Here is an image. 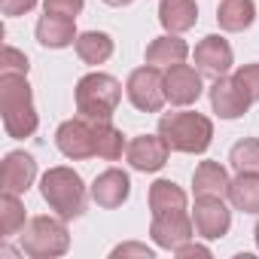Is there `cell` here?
Here are the masks:
<instances>
[{
	"mask_svg": "<svg viewBox=\"0 0 259 259\" xmlns=\"http://www.w3.org/2000/svg\"><path fill=\"white\" fill-rule=\"evenodd\" d=\"M229 162H232V168H235L238 174H244V171H256V174H259V141H256V138L238 141V144L229 150Z\"/></svg>",
	"mask_w": 259,
	"mask_h": 259,
	"instance_id": "26",
	"label": "cell"
},
{
	"mask_svg": "<svg viewBox=\"0 0 259 259\" xmlns=\"http://www.w3.org/2000/svg\"><path fill=\"white\" fill-rule=\"evenodd\" d=\"M119 256H141V259H153V250H150L147 244H119V247L113 250V259H119Z\"/></svg>",
	"mask_w": 259,
	"mask_h": 259,
	"instance_id": "31",
	"label": "cell"
},
{
	"mask_svg": "<svg viewBox=\"0 0 259 259\" xmlns=\"http://www.w3.org/2000/svg\"><path fill=\"white\" fill-rule=\"evenodd\" d=\"M180 259L183 256H210V247H204V244H192V241H186V244H180L177 250H174Z\"/></svg>",
	"mask_w": 259,
	"mask_h": 259,
	"instance_id": "32",
	"label": "cell"
},
{
	"mask_svg": "<svg viewBox=\"0 0 259 259\" xmlns=\"http://www.w3.org/2000/svg\"><path fill=\"white\" fill-rule=\"evenodd\" d=\"M189 55V46L186 40H180V34H165V37H156L150 46H147V64L153 67H174V64H183Z\"/></svg>",
	"mask_w": 259,
	"mask_h": 259,
	"instance_id": "19",
	"label": "cell"
},
{
	"mask_svg": "<svg viewBox=\"0 0 259 259\" xmlns=\"http://www.w3.org/2000/svg\"><path fill=\"white\" fill-rule=\"evenodd\" d=\"M28 55L19 52L16 46H4V58H0V73H22L28 76Z\"/></svg>",
	"mask_w": 259,
	"mask_h": 259,
	"instance_id": "27",
	"label": "cell"
},
{
	"mask_svg": "<svg viewBox=\"0 0 259 259\" xmlns=\"http://www.w3.org/2000/svg\"><path fill=\"white\" fill-rule=\"evenodd\" d=\"M67 247H70L67 220H61L58 213L28 220L22 232V253H28L31 259H55V256H64Z\"/></svg>",
	"mask_w": 259,
	"mask_h": 259,
	"instance_id": "5",
	"label": "cell"
},
{
	"mask_svg": "<svg viewBox=\"0 0 259 259\" xmlns=\"http://www.w3.org/2000/svg\"><path fill=\"white\" fill-rule=\"evenodd\" d=\"M229 186L232 177L220 162H201L192 174V192L198 195H217V198H229Z\"/></svg>",
	"mask_w": 259,
	"mask_h": 259,
	"instance_id": "17",
	"label": "cell"
},
{
	"mask_svg": "<svg viewBox=\"0 0 259 259\" xmlns=\"http://www.w3.org/2000/svg\"><path fill=\"white\" fill-rule=\"evenodd\" d=\"M40 195L61 220H76L85 210V186L73 168H49L40 180Z\"/></svg>",
	"mask_w": 259,
	"mask_h": 259,
	"instance_id": "4",
	"label": "cell"
},
{
	"mask_svg": "<svg viewBox=\"0 0 259 259\" xmlns=\"http://www.w3.org/2000/svg\"><path fill=\"white\" fill-rule=\"evenodd\" d=\"M232 64H235L232 46H229V40H223L220 34H210V37H204V40L195 46V67L201 70V76L220 79V76L229 73Z\"/></svg>",
	"mask_w": 259,
	"mask_h": 259,
	"instance_id": "13",
	"label": "cell"
},
{
	"mask_svg": "<svg viewBox=\"0 0 259 259\" xmlns=\"http://www.w3.org/2000/svg\"><path fill=\"white\" fill-rule=\"evenodd\" d=\"M107 7H128V4H135V0H104Z\"/></svg>",
	"mask_w": 259,
	"mask_h": 259,
	"instance_id": "33",
	"label": "cell"
},
{
	"mask_svg": "<svg viewBox=\"0 0 259 259\" xmlns=\"http://www.w3.org/2000/svg\"><path fill=\"white\" fill-rule=\"evenodd\" d=\"M253 238H256V247H259V223H256V229H253Z\"/></svg>",
	"mask_w": 259,
	"mask_h": 259,
	"instance_id": "34",
	"label": "cell"
},
{
	"mask_svg": "<svg viewBox=\"0 0 259 259\" xmlns=\"http://www.w3.org/2000/svg\"><path fill=\"white\" fill-rule=\"evenodd\" d=\"M55 147L61 150V156L73 159V162H82V159H92L98 156L95 153V122L92 119H67L58 125L55 132Z\"/></svg>",
	"mask_w": 259,
	"mask_h": 259,
	"instance_id": "7",
	"label": "cell"
},
{
	"mask_svg": "<svg viewBox=\"0 0 259 259\" xmlns=\"http://www.w3.org/2000/svg\"><path fill=\"white\" fill-rule=\"evenodd\" d=\"M85 7V0H43V10L46 13H55V16H67V19H76Z\"/></svg>",
	"mask_w": 259,
	"mask_h": 259,
	"instance_id": "29",
	"label": "cell"
},
{
	"mask_svg": "<svg viewBox=\"0 0 259 259\" xmlns=\"http://www.w3.org/2000/svg\"><path fill=\"white\" fill-rule=\"evenodd\" d=\"M37 7V0H0V13L16 19V16H25Z\"/></svg>",
	"mask_w": 259,
	"mask_h": 259,
	"instance_id": "30",
	"label": "cell"
},
{
	"mask_svg": "<svg viewBox=\"0 0 259 259\" xmlns=\"http://www.w3.org/2000/svg\"><path fill=\"white\" fill-rule=\"evenodd\" d=\"M125 150V135L113 122H95V153L104 162H119Z\"/></svg>",
	"mask_w": 259,
	"mask_h": 259,
	"instance_id": "24",
	"label": "cell"
},
{
	"mask_svg": "<svg viewBox=\"0 0 259 259\" xmlns=\"http://www.w3.org/2000/svg\"><path fill=\"white\" fill-rule=\"evenodd\" d=\"M73 46H76V55L85 64H104L113 55V37L104 34V31H85V34L76 37Z\"/></svg>",
	"mask_w": 259,
	"mask_h": 259,
	"instance_id": "23",
	"label": "cell"
},
{
	"mask_svg": "<svg viewBox=\"0 0 259 259\" xmlns=\"http://www.w3.org/2000/svg\"><path fill=\"white\" fill-rule=\"evenodd\" d=\"M76 37H79L76 34V19L46 13L37 22V43L46 46V49H64V46L76 43Z\"/></svg>",
	"mask_w": 259,
	"mask_h": 259,
	"instance_id": "16",
	"label": "cell"
},
{
	"mask_svg": "<svg viewBox=\"0 0 259 259\" xmlns=\"http://www.w3.org/2000/svg\"><path fill=\"white\" fill-rule=\"evenodd\" d=\"M128 195H132V180H128V174L119 171V168H107L92 183V201L98 207H104V210L122 207L128 201Z\"/></svg>",
	"mask_w": 259,
	"mask_h": 259,
	"instance_id": "14",
	"label": "cell"
},
{
	"mask_svg": "<svg viewBox=\"0 0 259 259\" xmlns=\"http://www.w3.org/2000/svg\"><path fill=\"white\" fill-rule=\"evenodd\" d=\"M37 177V159L25 150H13L7 153L4 159V168H0V186H4V192H28L31 183Z\"/></svg>",
	"mask_w": 259,
	"mask_h": 259,
	"instance_id": "15",
	"label": "cell"
},
{
	"mask_svg": "<svg viewBox=\"0 0 259 259\" xmlns=\"http://www.w3.org/2000/svg\"><path fill=\"white\" fill-rule=\"evenodd\" d=\"M229 201L241 213H259V174L256 171L238 174L229 186Z\"/></svg>",
	"mask_w": 259,
	"mask_h": 259,
	"instance_id": "21",
	"label": "cell"
},
{
	"mask_svg": "<svg viewBox=\"0 0 259 259\" xmlns=\"http://www.w3.org/2000/svg\"><path fill=\"white\" fill-rule=\"evenodd\" d=\"M186 192L174 183V180H156L150 186V210L153 217L159 213H174V210H186Z\"/></svg>",
	"mask_w": 259,
	"mask_h": 259,
	"instance_id": "22",
	"label": "cell"
},
{
	"mask_svg": "<svg viewBox=\"0 0 259 259\" xmlns=\"http://www.w3.org/2000/svg\"><path fill=\"white\" fill-rule=\"evenodd\" d=\"M159 22L168 34H183V31L195 28V22H198L195 0H162L159 4Z\"/></svg>",
	"mask_w": 259,
	"mask_h": 259,
	"instance_id": "18",
	"label": "cell"
},
{
	"mask_svg": "<svg viewBox=\"0 0 259 259\" xmlns=\"http://www.w3.org/2000/svg\"><path fill=\"white\" fill-rule=\"evenodd\" d=\"M25 226H28L25 204L19 201L16 192H4V198H0V232H4V238L25 232Z\"/></svg>",
	"mask_w": 259,
	"mask_h": 259,
	"instance_id": "25",
	"label": "cell"
},
{
	"mask_svg": "<svg viewBox=\"0 0 259 259\" xmlns=\"http://www.w3.org/2000/svg\"><path fill=\"white\" fill-rule=\"evenodd\" d=\"M76 113L92 122H110L119 101H122V82L110 73H85L76 82Z\"/></svg>",
	"mask_w": 259,
	"mask_h": 259,
	"instance_id": "3",
	"label": "cell"
},
{
	"mask_svg": "<svg viewBox=\"0 0 259 259\" xmlns=\"http://www.w3.org/2000/svg\"><path fill=\"white\" fill-rule=\"evenodd\" d=\"M235 79L244 85V92L250 95V101H259V64H241L235 70Z\"/></svg>",
	"mask_w": 259,
	"mask_h": 259,
	"instance_id": "28",
	"label": "cell"
},
{
	"mask_svg": "<svg viewBox=\"0 0 259 259\" xmlns=\"http://www.w3.org/2000/svg\"><path fill=\"white\" fill-rule=\"evenodd\" d=\"M192 223H195V232L204 241H217V238H223L229 232L232 210L217 195H198L195 198V210H192Z\"/></svg>",
	"mask_w": 259,
	"mask_h": 259,
	"instance_id": "8",
	"label": "cell"
},
{
	"mask_svg": "<svg viewBox=\"0 0 259 259\" xmlns=\"http://www.w3.org/2000/svg\"><path fill=\"white\" fill-rule=\"evenodd\" d=\"M217 22H220V28L229 31V34L247 31V28L256 22V4H253V0H220V7H217Z\"/></svg>",
	"mask_w": 259,
	"mask_h": 259,
	"instance_id": "20",
	"label": "cell"
},
{
	"mask_svg": "<svg viewBox=\"0 0 259 259\" xmlns=\"http://www.w3.org/2000/svg\"><path fill=\"white\" fill-rule=\"evenodd\" d=\"M250 104L253 101L244 92V85L235 79V73L213 79V85H210V107H213V113L220 119H241L250 110Z\"/></svg>",
	"mask_w": 259,
	"mask_h": 259,
	"instance_id": "9",
	"label": "cell"
},
{
	"mask_svg": "<svg viewBox=\"0 0 259 259\" xmlns=\"http://www.w3.org/2000/svg\"><path fill=\"white\" fill-rule=\"evenodd\" d=\"M125 95L141 113H159L165 107V101H168L162 67L147 64V67L132 70L128 73V82H125Z\"/></svg>",
	"mask_w": 259,
	"mask_h": 259,
	"instance_id": "6",
	"label": "cell"
},
{
	"mask_svg": "<svg viewBox=\"0 0 259 259\" xmlns=\"http://www.w3.org/2000/svg\"><path fill=\"white\" fill-rule=\"evenodd\" d=\"M168 153H171V147L165 144L162 135H141V138H135L132 144H128V150H125L128 165H132L135 171H144V174H153V171L165 168Z\"/></svg>",
	"mask_w": 259,
	"mask_h": 259,
	"instance_id": "12",
	"label": "cell"
},
{
	"mask_svg": "<svg viewBox=\"0 0 259 259\" xmlns=\"http://www.w3.org/2000/svg\"><path fill=\"white\" fill-rule=\"evenodd\" d=\"M204 85H201V70L189 67V64H174L165 70V95L174 107H189L201 98Z\"/></svg>",
	"mask_w": 259,
	"mask_h": 259,
	"instance_id": "11",
	"label": "cell"
},
{
	"mask_svg": "<svg viewBox=\"0 0 259 259\" xmlns=\"http://www.w3.org/2000/svg\"><path fill=\"white\" fill-rule=\"evenodd\" d=\"M159 135L174 153H204L213 141V122L195 110H180V113H165L159 119Z\"/></svg>",
	"mask_w": 259,
	"mask_h": 259,
	"instance_id": "2",
	"label": "cell"
},
{
	"mask_svg": "<svg viewBox=\"0 0 259 259\" xmlns=\"http://www.w3.org/2000/svg\"><path fill=\"white\" fill-rule=\"evenodd\" d=\"M0 113L4 128L10 138H31L40 125V116L34 110V95L28 85V76L22 73H0Z\"/></svg>",
	"mask_w": 259,
	"mask_h": 259,
	"instance_id": "1",
	"label": "cell"
},
{
	"mask_svg": "<svg viewBox=\"0 0 259 259\" xmlns=\"http://www.w3.org/2000/svg\"><path fill=\"white\" fill-rule=\"evenodd\" d=\"M192 232H195V223L189 220L186 210L159 213V217H153V226H150V238L156 241V247L171 250V253H174L180 244L192 241Z\"/></svg>",
	"mask_w": 259,
	"mask_h": 259,
	"instance_id": "10",
	"label": "cell"
}]
</instances>
